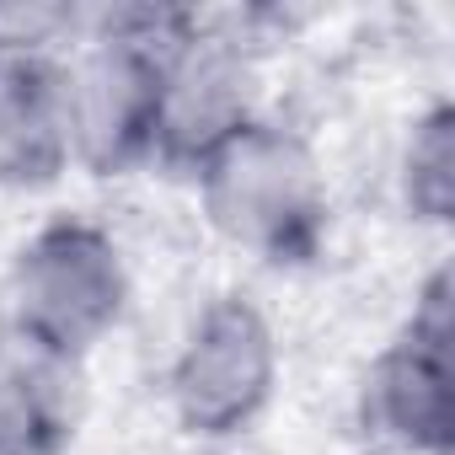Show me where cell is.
Masks as SVG:
<instances>
[{"label": "cell", "mask_w": 455, "mask_h": 455, "mask_svg": "<svg viewBox=\"0 0 455 455\" xmlns=\"http://www.w3.org/2000/svg\"><path fill=\"white\" fill-rule=\"evenodd\" d=\"M188 22H193V12H177V6L86 12V33L65 54L70 172L129 177V172L150 166L161 60L188 33Z\"/></svg>", "instance_id": "obj_1"}, {"label": "cell", "mask_w": 455, "mask_h": 455, "mask_svg": "<svg viewBox=\"0 0 455 455\" xmlns=\"http://www.w3.org/2000/svg\"><path fill=\"white\" fill-rule=\"evenodd\" d=\"M188 182L209 231L236 252L268 268H306L322 258L332 193L311 134L290 118L263 113L231 145H220Z\"/></svg>", "instance_id": "obj_2"}, {"label": "cell", "mask_w": 455, "mask_h": 455, "mask_svg": "<svg viewBox=\"0 0 455 455\" xmlns=\"http://www.w3.org/2000/svg\"><path fill=\"white\" fill-rule=\"evenodd\" d=\"M0 300L22 354L81 370L129 316L134 279L118 236L92 214H49L17 242Z\"/></svg>", "instance_id": "obj_3"}, {"label": "cell", "mask_w": 455, "mask_h": 455, "mask_svg": "<svg viewBox=\"0 0 455 455\" xmlns=\"http://www.w3.org/2000/svg\"><path fill=\"white\" fill-rule=\"evenodd\" d=\"M279 375L284 348L274 316L247 290L209 295L166 364L172 423L198 444H231L263 423L279 396Z\"/></svg>", "instance_id": "obj_4"}, {"label": "cell", "mask_w": 455, "mask_h": 455, "mask_svg": "<svg viewBox=\"0 0 455 455\" xmlns=\"http://www.w3.org/2000/svg\"><path fill=\"white\" fill-rule=\"evenodd\" d=\"M263 108V54L258 38L231 17L193 12L188 33L161 60L156 102V156L150 166L193 177L220 145H231Z\"/></svg>", "instance_id": "obj_5"}, {"label": "cell", "mask_w": 455, "mask_h": 455, "mask_svg": "<svg viewBox=\"0 0 455 455\" xmlns=\"http://www.w3.org/2000/svg\"><path fill=\"white\" fill-rule=\"evenodd\" d=\"M364 428L396 455H455V284L439 263L364 370Z\"/></svg>", "instance_id": "obj_6"}, {"label": "cell", "mask_w": 455, "mask_h": 455, "mask_svg": "<svg viewBox=\"0 0 455 455\" xmlns=\"http://www.w3.org/2000/svg\"><path fill=\"white\" fill-rule=\"evenodd\" d=\"M65 172V60H0V188L38 193Z\"/></svg>", "instance_id": "obj_7"}, {"label": "cell", "mask_w": 455, "mask_h": 455, "mask_svg": "<svg viewBox=\"0 0 455 455\" xmlns=\"http://www.w3.org/2000/svg\"><path fill=\"white\" fill-rule=\"evenodd\" d=\"M76 434V370L12 354L0 364V455H60Z\"/></svg>", "instance_id": "obj_8"}, {"label": "cell", "mask_w": 455, "mask_h": 455, "mask_svg": "<svg viewBox=\"0 0 455 455\" xmlns=\"http://www.w3.org/2000/svg\"><path fill=\"white\" fill-rule=\"evenodd\" d=\"M396 198L412 225L444 231L455 220V108L434 97L402 134L396 150Z\"/></svg>", "instance_id": "obj_9"}, {"label": "cell", "mask_w": 455, "mask_h": 455, "mask_svg": "<svg viewBox=\"0 0 455 455\" xmlns=\"http://www.w3.org/2000/svg\"><path fill=\"white\" fill-rule=\"evenodd\" d=\"M86 33L81 6L60 0H0V60H65Z\"/></svg>", "instance_id": "obj_10"}, {"label": "cell", "mask_w": 455, "mask_h": 455, "mask_svg": "<svg viewBox=\"0 0 455 455\" xmlns=\"http://www.w3.org/2000/svg\"><path fill=\"white\" fill-rule=\"evenodd\" d=\"M17 354V338H12V316H6V300H0V364Z\"/></svg>", "instance_id": "obj_11"}]
</instances>
